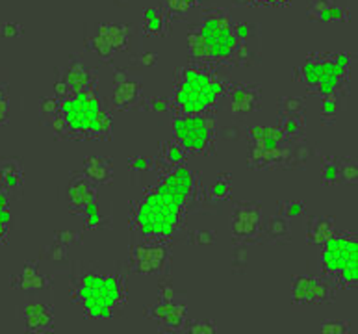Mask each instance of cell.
<instances>
[{
  "label": "cell",
  "instance_id": "6da1fadb",
  "mask_svg": "<svg viewBox=\"0 0 358 334\" xmlns=\"http://www.w3.org/2000/svg\"><path fill=\"white\" fill-rule=\"evenodd\" d=\"M193 191L195 173L186 164L162 171L160 180L130 203V231L143 242L169 243L184 226Z\"/></svg>",
  "mask_w": 358,
  "mask_h": 334
},
{
  "label": "cell",
  "instance_id": "7a4b0ae2",
  "mask_svg": "<svg viewBox=\"0 0 358 334\" xmlns=\"http://www.w3.org/2000/svg\"><path fill=\"white\" fill-rule=\"evenodd\" d=\"M69 297L82 318L102 324L123 314L129 303V286L119 271L86 268L71 277Z\"/></svg>",
  "mask_w": 358,
  "mask_h": 334
},
{
  "label": "cell",
  "instance_id": "3957f363",
  "mask_svg": "<svg viewBox=\"0 0 358 334\" xmlns=\"http://www.w3.org/2000/svg\"><path fill=\"white\" fill-rule=\"evenodd\" d=\"M229 84L221 78L217 65L189 59L175 71V113H214L224 99Z\"/></svg>",
  "mask_w": 358,
  "mask_h": 334
},
{
  "label": "cell",
  "instance_id": "277c9868",
  "mask_svg": "<svg viewBox=\"0 0 358 334\" xmlns=\"http://www.w3.org/2000/svg\"><path fill=\"white\" fill-rule=\"evenodd\" d=\"M69 138L73 140H102L112 138L113 115L96 89L71 93L59 101Z\"/></svg>",
  "mask_w": 358,
  "mask_h": 334
},
{
  "label": "cell",
  "instance_id": "5b68a950",
  "mask_svg": "<svg viewBox=\"0 0 358 334\" xmlns=\"http://www.w3.org/2000/svg\"><path fill=\"white\" fill-rule=\"evenodd\" d=\"M351 76V55L348 52H312L294 69V80L308 93L348 95Z\"/></svg>",
  "mask_w": 358,
  "mask_h": 334
},
{
  "label": "cell",
  "instance_id": "8992f818",
  "mask_svg": "<svg viewBox=\"0 0 358 334\" xmlns=\"http://www.w3.org/2000/svg\"><path fill=\"white\" fill-rule=\"evenodd\" d=\"M320 249L323 273L331 277L340 290H355L358 282L357 232H336Z\"/></svg>",
  "mask_w": 358,
  "mask_h": 334
},
{
  "label": "cell",
  "instance_id": "52a82bcc",
  "mask_svg": "<svg viewBox=\"0 0 358 334\" xmlns=\"http://www.w3.org/2000/svg\"><path fill=\"white\" fill-rule=\"evenodd\" d=\"M247 164L252 169H292V141L278 124H255L247 130Z\"/></svg>",
  "mask_w": 358,
  "mask_h": 334
},
{
  "label": "cell",
  "instance_id": "ba28073f",
  "mask_svg": "<svg viewBox=\"0 0 358 334\" xmlns=\"http://www.w3.org/2000/svg\"><path fill=\"white\" fill-rule=\"evenodd\" d=\"M193 27L197 28L210 49L212 64L232 65L236 50L234 21L230 19L229 11L221 8L206 10Z\"/></svg>",
  "mask_w": 358,
  "mask_h": 334
},
{
  "label": "cell",
  "instance_id": "9c48e42d",
  "mask_svg": "<svg viewBox=\"0 0 358 334\" xmlns=\"http://www.w3.org/2000/svg\"><path fill=\"white\" fill-rule=\"evenodd\" d=\"M173 138L186 149L187 154L210 157L215 152L214 113H175Z\"/></svg>",
  "mask_w": 358,
  "mask_h": 334
},
{
  "label": "cell",
  "instance_id": "30bf717a",
  "mask_svg": "<svg viewBox=\"0 0 358 334\" xmlns=\"http://www.w3.org/2000/svg\"><path fill=\"white\" fill-rule=\"evenodd\" d=\"M132 28L127 22H99L86 36V49L102 61H112L117 52L129 49Z\"/></svg>",
  "mask_w": 358,
  "mask_h": 334
},
{
  "label": "cell",
  "instance_id": "8fae6325",
  "mask_svg": "<svg viewBox=\"0 0 358 334\" xmlns=\"http://www.w3.org/2000/svg\"><path fill=\"white\" fill-rule=\"evenodd\" d=\"M340 288L336 282L323 275H294L289 297L294 305L308 307V305H331L336 301Z\"/></svg>",
  "mask_w": 358,
  "mask_h": 334
},
{
  "label": "cell",
  "instance_id": "7c38bea8",
  "mask_svg": "<svg viewBox=\"0 0 358 334\" xmlns=\"http://www.w3.org/2000/svg\"><path fill=\"white\" fill-rule=\"evenodd\" d=\"M230 228H232V243L234 245H251V243L262 242V205L258 201L236 203L232 217H230Z\"/></svg>",
  "mask_w": 358,
  "mask_h": 334
},
{
  "label": "cell",
  "instance_id": "4fadbf2b",
  "mask_svg": "<svg viewBox=\"0 0 358 334\" xmlns=\"http://www.w3.org/2000/svg\"><path fill=\"white\" fill-rule=\"evenodd\" d=\"M171 262L167 243L138 242L129 249L130 270L139 275H164Z\"/></svg>",
  "mask_w": 358,
  "mask_h": 334
},
{
  "label": "cell",
  "instance_id": "5bb4252c",
  "mask_svg": "<svg viewBox=\"0 0 358 334\" xmlns=\"http://www.w3.org/2000/svg\"><path fill=\"white\" fill-rule=\"evenodd\" d=\"M143 86L134 78H130L127 69L115 67L112 76V93H110L112 108L129 112V110L139 108V104H143Z\"/></svg>",
  "mask_w": 358,
  "mask_h": 334
},
{
  "label": "cell",
  "instance_id": "9a60e30c",
  "mask_svg": "<svg viewBox=\"0 0 358 334\" xmlns=\"http://www.w3.org/2000/svg\"><path fill=\"white\" fill-rule=\"evenodd\" d=\"M17 318L19 324L27 333L43 334L54 333L58 329L54 310L50 303L43 301H27L17 308Z\"/></svg>",
  "mask_w": 358,
  "mask_h": 334
},
{
  "label": "cell",
  "instance_id": "2e32d148",
  "mask_svg": "<svg viewBox=\"0 0 358 334\" xmlns=\"http://www.w3.org/2000/svg\"><path fill=\"white\" fill-rule=\"evenodd\" d=\"M145 318L155 321L162 331L167 333H182L184 325L189 319L187 307L184 303H166L156 301L155 305L145 308Z\"/></svg>",
  "mask_w": 358,
  "mask_h": 334
},
{
  "label": "cell",
  "instance_id": "e0dca14e",
  "mask_svg": "<svg viewBox=\"0 0 358 334\" xmlns=\"http://www.w3.org/2000/svg\"><path fill=\"white\" fill-rule=\"evenodd\" d=\"M262 87L257 86V84H243V82L229 84L227 93H224L230 113L238 115V117H243V115L257 112L262 106Z\"/></svg>",
  "mask_w": 358,
  "mask_h": 334
},
{
  "label": "cell",
  "instance_id": "ac0fdd59",
  "mask_svg": "<svg viewBox=\"0 0 358 334\" xmlns=\"http://www.w3.org/2000/svg\"><path fill=\"white\" fill-rule=\"evenodd\" d=\"M10 284L13 290L21 291V293H39L52 286V275L43 270L39 260H30V262H24L19 271L11 275Z\"/></svg>",
  "mask_w": 358,
  "mask_h": 334
},
{
  "label": "cell",
  "instance_id": "d6986e66",
  "mask_svg": "<svg viewBox=\"0 0 358 334\" xmlns=\"http://www.w3.org/2000/svg\"><path fill=\"white\" fill-rule=\"evenodd\" d=\"M96 201H99L96 184L87 180L80 171L71 173L65 186V203L69 206L71 214H80L86 206Z\"/></svg>",
  "mask_w": 358,
  "mask_h": 334
},
{
  "label": "cell",
  "instance_id": "ffe728a7",
  "mask_svg": "<svg viewBox=\"0 0 358 334\" xmlns=\"http://www.w3.org/2000/svg\"><path fill=\"white\" fill-rule=\"evenodd\" d=\"M65 82V86L69 87L71 93L87 92V89H96V69L87 65L80 55H71L65 69L59 76Z\"/></svg>",
  "mask_w": 358,
  "mask_h": 334
},
{
  "label": "cell",
  "instance_id": "44dd1931",
  "mask_svg": "<svg viewBox=\"0 0 358 334\" xmlns=\"http://www.w3.org/2000/svg\"><path fill=\"white\" fill-rule=\"evenodd\" d=\"M306 15L323 24H348L351 21V11L342 0H308Z\"/></svg>",
  "mask_w": 358,
  "mask_h": 334
},
{
  "label": "cell",
  "instance_id": "7402d4cb",
  "mask_svg": "<svg viewBox=\"0 0 358 334\" xmlns=\"http://www.w3.org/2000/svg\"><path fill=\"white\" fill-rule=\"evenodd\" d=\"M175 17L162 6H152L143 11L141 30L145 38H166L171 32Z\"/></svg>",
  "mask_w": 358,
  "mask_h": 334
},
{
  "label": "cell",
  "instance_id": "603a6c76",
  "mask_svg": "<svg viewBox=\"0 0 358 334\" xmlns=\"http://www.w3.org/2000/svg\"><path fill=\"white\" fill-rule=\"evenodd\" d=\"M24 167L15 157L0 158V189L13 195H19L24 188Z\"/></svg>",
  "mask_w": 358,
  "mask_h": 334
},
{
  "label": "cell",
  "instance_id": "cb8c5ba5",
  "mask_svg": "<svg viewBox=\"0 0 358 334\" xmlns=\"http://www.w3.org/2000/svg\"><path fill=\"white\" fill-rule=\"evenodd\" d=\"M80 173L93 184H112L115 178L112 160L101 154H91L84 158Z\"/></svg>",
  "mask_w": 358,
  "mask_h": 334
},
{
  "label": "cell",
  "instance_id": "d4e9b609",
  "mask_svg": "<svg viewBox=\"0 0 358 334\" xmlns=\"http://www.w3.org/2000/svg\"><path fill=\"white\" fill-rule=\"evenodd\" d=\"M336 232V223L331 216H308L306 219V243L312 247H321Z\"/></svg>",
  "mask_w": 358,
  "mask_h": 334
},
{
  "label": "cell",
  "instance_id": "484cf974",
  "mask_svg": "<svg viewBox=\"0 0 358 334\" xmlns=\"http://www.w3.org/2000/svg\"><path fill=\"white\" fill-rule=\"evenodd\" d=\"M186 149L178 143L175 138L173 140H166L160 143V154H158V160H155L156 167H162V171H167V169H173V167L184 166L187 162Z\"/></svg>",
  "mask_w": 358,
  "mask_h": 334
},
{
  "label": "cell",
  "instance_id": "4316f807",
  "mask_svg": "<svg viewBox=\"0 0 358 334\" xmlns=\"http://www.w3.org/2000/svg\"><path fill=\"white\" fill-rule=\"evenodd\" d=\"M264 238H268L271 243H289L292 242V231H289V222L284 219L280 214H273L268 219V223H264Z\"/></svg>",
  "mask_w": 358,
  "mask_h": 334
},
{
  "label": "cell",
  "instance_id": "83f0119b",
  "mask_svg": "<svg viewBox=\"0 0 358 334\" xmlns=\"http://www.w3.org/2000/svg\"><path fill=\"white\" fill-rule=\"evenodd\" d=\"M186 43H187V55L189 59L199 61V64H212V56H210V49L203 36L199 34L195 27H192L186 34Z\"/></svg>",
  "mask_w": 358,
  "mask_h": 334
},
{
  "label": "cell",
  "instance_id": "f1b7e54d",
  "mask_svg": "<svg viewBox=\"0 0 358 334\" xmlns=\"http://www.w3.org/2000/svg\"><path fill=\"white\" fill-rule=\"evenodd\" d=\"M278 129L282 130L284 138L288 141L305 140L306 121L305 115H278Z\"/></svg>",
  "mask_w": 358,
  "mask_h": 334
},
{
  "label": "cell",
  "instance_id": "f546056e",
  "mask_svg": "<svg viewBox=\"0 0 358 334\" xmlns=\"http://www.w3.org/2000/svg\"><path fill=\"white\" fill-rule=\"evenodd\" d=\"M320 178L323 186H340L342 177H340V157L336 154H325L320 164Z\"/></svg>",
  "mask_w": 358,
  "mask_h": 334
},
{
  "label": "cell",
  "instance_id": "4dcf8cb0",
  "mask_svg": "<svg viewBox=\"0 0 358 334\" xmlns=\"http://www.w3.org/2000/svg\"><path fill=\"white\" fill-rule=\"evenodd\" d=\"M13 197L0 189V245L8 242L13 228Z\"/></svg>",
  "mask_w": 358,
  "mask_h": 334
},
{
  "label": "cell",
  "instance_id": "1f68e13d",
  "mask_svg": "<svg viewBox=\"0 0 358 334\" xmlns=\"http://www.w3.org/2000/svg\"><path fill=\"white\" fill-rule=\"evenodd\" d=\"M343 99L345 95H325L320 103V117L323 123H334L343 110Z\"/></svg>",
  "mask_w": 358,
  "mask_h": 334
},
{
  "label": "cell",
  "instance_id": "d6a6232c",
  "mask_svg": "<svg viewBox=\"0 0 358 334\" xmlns=\"http://www.w3.org/2000/svg\"><path fill=\"white\" fill-rule=\"evenodd\" d=\"M43 262L50 264L52 268H59V270H64L69 266V249L64 247V245H59V243H50L47 249L41 254V259Z\"/></svg>",
  "mask_w": 358,
  "mask_h": 334
},
{
  "label": "cell",
  "instance_id": "836d02e7",
  "mask_svg": "<svg viewBox=\"0 0 358 334\" xmlns=\"http://www.w3.org/2000/svg\"><path fill=\"white\" fill-rule=\"evenodd\" d=\"M206 194H208V199L212 201H229L230 194H232V178L229 173H221L220 177L210 184Z\"/></svg>",
  "mask_w": 358,
  "mask_h": 334
},
{
  "label": "cell",
  "instance_id": "e575fe53",
  "mask_svg": "<svg viewBox=\"0 0 358 334\" xmlns=\"http://www.w3.org/2000/svg\"><path fill=\"white\" fill-rule=\"evenodd\" d=\"M187 293L180 290L169 277L164 273L162 279L158 280V301L166 303H180V297H186Z\"/></svg>",
  "mask_w": 358,
  "mask_h": 334
},
{
  "label": "cell",
  "instance_id": "d590c367",
  "mask_svg": "<svg viewBox=\"0 0 358 334\" xmlns=\"http://www.w3.org/2000/svg\"><path fill=\"white\" fill-rule=\"evenodd\" d=\"M78 216H82V219H84L86 231H96V228H101V226H104L108 223V217L104 216V212L101 210L99 201H96V203H91L90 206H86Z\"/></svg>",
  "mask_w": 358,
  "mask_h": 334
},
{
  "label": "cell",
  "instance_id": "8d00e7d4",
  "mask_svg": "<svg viewBox=\"0 0 358 334\" xmlns=\"http://www.w3.org/2000/svg\"><path fill=\"white\" fill-rule=\"evenodd\" d=\"M162 8H166L173 17H184L203 6V0H160Z\"/></svg>",
  "mask_w": 358,
  "mask_h": 334
},
{
  "label": "cell",
  "instance_id": "74e56055",
  "mask_svg": "<svg viewBox=\"0 0 358 334\" xmlns=\"http://www.w3.org/2000/svg\"><path fill=\"white\" fill-rule=\"evenodd\" d=\"M278 214L288 222L301 219L306 216V203L301 199H286L278 205Z\"/></svg>",
  "mask_w": 358,
  "mask_h": 334
},
{
  "label": "cell",
  "instance_id": "f35d334b",
  "mask_svg": "<svg viewBox=\"0 0 358 334\" xmlns=\"http://www.w3.org/2000/svg\"><path fill=\"white\" fill-rule=\"evenodd\" d=\"M278 115H305V99L284 95L278 99Z\"/></svg>",
  "mask_w": 358,
  "mask_h": 334
},
{
  "label": "cell",
  "instance_id": "ab89813d",
  "mask_svg": "<svg viewBox=\"0 0 358 334\" xmlns=\"http://www.w3.org/2000/svg\"><path fill=\"white\" fill-rule=\"evenodd\" d=\"M143 110H147L152 115H166V113H175V104H173V99L169 97H160V95H155V97H149L143 101Z\"/></svg>",
  "mask_w": 358,
  "mask_h": 334
},
{
  "label": "cell",
  "instance_id": "60d3db41",
  "mask_svg": "<svg viewBox=\"0 0 358 334\" xmlns=\"http://www.w3.org/2000/svg\"><path fill=\"white\" fill-rule=\"evenodd\" d=\"M340 177H342V184H348V186H357V182H358L357 158L340 157Z\"/></svg>",
  "mask_w": 358,
  "mask_h": 334
},
{
  "label": "cell",
  "instance_id": "b9f144b4",
  "mask_svg": "<svg viewBox=\"0 0 358 334\" xmlns=\"http://www.w3.org/2000/svg\"><path fill=\"white\" fill-rule=\"evenodd\" d=\"M317 333L321 334H349L355 333V329L351 327L348 319H340V318H332L321 321L320 327H317Z\"/></svg>",
  "mask_w": 358,
  "mask_h": 334
},
{
  "label": "cell",
  "instance_id": "7bdbcfd3",
  "mask_svg": "<svg viewBox=\"0 0 358 334\" xmlns=\"http://www.w3.org/2000/svg\"><path fill=\"white\" fill-rule=\"evenodd\" d=\"M54 242L67 249L76 247L84 243V234L78 231H71V228H59V231H54Z\"/></svg>",
  "mask_w": 358,
  "mask_h": 334
},
{
  "label": "cell",
  "instance_id": "ee69618b",
  "mask_svg": "<svg viewBox=\"0 0 358 334\" xmlns=\"http://www.w3.org/2000/svg\"><path fill=\"white\" fill-rule=\"evenodd\" d=\"M45 126L50 130V134H52L54 140H69V129H67V123H65L64 115L62 112H58L56 115H52L50 119L45 121Z\"/></svg>",
  "mask_w": 358,
  "mask_h": 334
},
{
  "label": "cell",
  "instance_id": "f6af8a7d",
  "mask_svg": "<svg viewBox=\"0 0 358 334\" xmlns=\"http://www.w3.org/2000/svg\"><path fill=\"white\" fill-rule=\"evenodd\" d=\"M220 331L212 319H187L184 325V333L189 334H217Z\"/></svg>",
  "mask_w": 358,
  "mask_h": 334
},
{
  "label": "cell",
  "instance_id": "bcb514c9",
  "mask_svg": "<svg viewBox=\"0 0 358 334\" xmlns=\"http://www.w3.org/2000/svg\"><path fill=\"white\" fill-rule=\"evenodd\" d=\"M236 43H249V41H258L257 27L249 21L234 22Z\"/></svg>",
  "mask_w": 358,
  "mask_h": 334
},
{
  "label": "cell",
  "instance_id": "7dc6e473",
  "mask_svg": "<svg viewBox=\"0 0 358 334\" xmlns=\"http://www.w3.org/2000/svg\"><path fill=\"white\" fill-rule=\"evenodd\" d=\"M13 104H11V92L8 84H0V126L10 123Z\"/></svg>",
  "mask_w": 358,
  "mask_h": 334
},
{
  "label": "cell",
  "instance_id": "c3c4849f",
  "mask_svg": "<svg viewBox=\"0 0 358 334\" xmlns=\"http://www.w3.org/2000/svg\"><path fill=\"white\" fill-rule=\"evenodd\" d=\"M129 169L136 173V175H147V173L156 169L155 158L145 157V154H136V157L129 158Z\"/></svg>",
  "mask_w": 358,
  "mask_h": 334
},
{
  "label": "cell",
  "instance_id": "681fc988",
  "mask_svg": "<svg viewBox=\"0 0 358 334\" xmlns=\"http://www.w3.org/2000/svg\"><path fill=\"white\" fill-rule=\"evenodd\" d=\"M189 243L195 247H210L215 243V232L212 228H195L189 234Z\"/></svg>",
  "mask_w": 358,
  "mask_h": 334
},
{
  "label": "cell",
  "instance_id": "f907efd6",
  "mask_svg": "<svg viewBox=\"0 0 358 334\" xmlns=\"http://www.w3.org/2000/svg\"><path fill=\"white\" fill-rule=\"evenodd\" d=\"M59 112V99L56 95H47V97L39 99V115H41V121H47L52 115Z\"/></svg>",
  "mask_w": 358,
  "mask_h": 334
},
{
  "label": "cell",
  "instance_id": "816d5d0a",
  "mask_svg": "<svg viewBox=\"0 0 358 334\" xmlns=\"http://www.w3.org/2000/svg\"><path fill=\"white\" fill-rule=\"evenodd\" d=\"M24 32H27V30H24V27L19 24V22H11V21L0 22V39L22 38Z\"/></svg>",
  "mask_w": 358,
  "mask_h": 334
},
{
  "label": "cell",
  "instance_id": "f5cc1de1",
  "mask_svg": "<svg viewBox=\"0 0 358 334\" xmlns=\"http://www.w3.org/2000/svg\"><path fill=\"white\" fill-rule=\"evenodd\" d=\"M234 259H232V268L234 271L241 273V271L245 270L247 266V253H245V247L247 245H234Z\"/></svg>",
  "mask_w": 358,
  "mask_h": 334
},
{
  "label": "cell",
  "instance_id": "db71d44e",
  "mask_svg": "<svg viewBox=\"0 0 358 334\" xmlns=\"http://www.w3.org/2000/svg\"><path fill=\"white\" fill-rule=\"evenodd\" d=\"M158 59H160V56L156 55V52H152V50H145V52H141V55L136 58V61H138L139 65H143V67H155L156 64H158Z\"/></svg>",
  "mask_w": 358,
  "mask_h": 334
},
{
  "label": "cell",
  "instance_id": "11a10c76",
  "mask_svg": "<svg viewBox=\"0 0 358 334\" xmlns=\"http://www.w3.org/2000/svg\"><path fill=\"white\" fill-rule=\"evenodd\" d=\"M292 0H251V6H260V8H288Z\"/></svg>",
  "mask_w": 358,
  "mask_h": 334
}]
</instances>
